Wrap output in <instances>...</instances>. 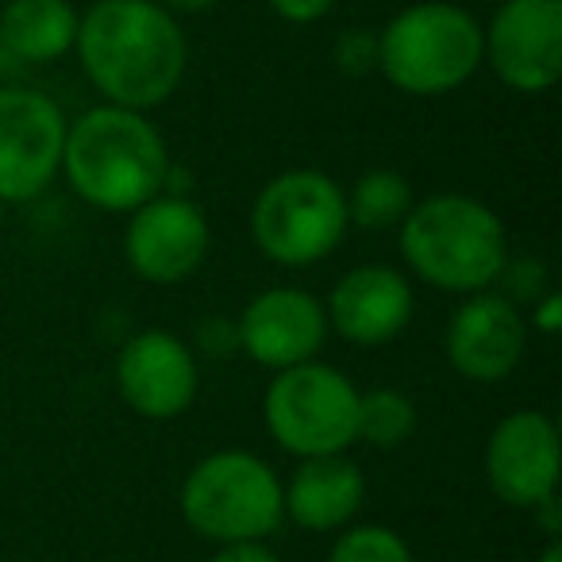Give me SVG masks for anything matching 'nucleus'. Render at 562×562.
<instances>
[{
  "label": "nucleus",
  "mask_w": 562,
  "mask_h": 562,
  "mask_svg": "<svg viewBox=\"0 0 562 562\" xmlns=\"http://www.w3.org/2000/svg\"><path fill=\"white\" fill-rule=\"evenodd\" d=\"M70 189L101 212H135L170 186V150L147 112L97 104L66 124L63 166Z\"/></svg>",
  "instance_id": "obj_2"
},
{
  "label": "nucleus",
  "mask_w": 562,
  "mask_h": 562,
  "mask_svg": "<svg viewBox=\"0 0 562 562\" xmlns=\"http://www.w3.org/2000/svg\"><path fill=\"white\" fill-rule=\"evenodd\" d=\"M347 224V193L321 170L278 173L250 209L255 247L290 270L324 262L344 243Z\"/></svg>",
  "instance_id": "obj_6"
},
{
  "label": "nucleus",
  "mask_w": 562,
  "mask_h": 562,
  "mask_svg": "<svg viewBox=\"0 0 562 562\" xmlns=\"http://www.w3.org/2000/svg\"><path fill=\"white\" fill-rule=\"evenodd\" d=\"M186 524L212 543H243L278 531L281 477L250 451H216L186 474L178 493Z\"/></svg>",
  "instance_id": "obj_5"
},
{
  "label": "nucleus",
  "mask_w": 562,
  "mask_h": 562,
  "mask_svg": "<svg viewBox=\"0 0 562 562\" xmlns=\"http://www.w3.org/2000/svg\"><path fill=\"white\" fill-rule=\"evenodd\" d=\"M331 58H336L339 74H347V78H367V74L378 70V32H367V27L344 32L336 40Z\"/></svg>",
  "instance_id": "obj_21"
},
{
  "label": "nucleus",
  "mask_w": 562,
  "mask_h": 562,
  "mask_svg": "<svg viewBox=\"0 0 562 562\" xmlns=\"http://www.w3.org/2000/svg\"><path fill=\"white\" fill-rule=\"evenodd\" d=\"M266 428L281 451L297 459H321V454H344L355 439V413H359V390L328 362H301V367L278 370L266 385Z\"/></svg>",
  "instance_id": "obj_7"
},
{
  "label": "nucleus",
  "mask_w": 562,
  "mask_h": 562,
  "mask_svg": "<svg viewBox=\"0 0 562 562\" xmlns=\"http://www.w3.org/2000/svg\"><path fill=\"white\" fill-rule=\"evenodd\" d=\"M116 390L143 420H173L196 401L201 374L189 344H181L173 331L150 328L120 347Z\"/></svg>",
  "instance_id": "obj_11"
},
{
  "label": "nucleus",
  "mask_w": 562,
  "mask_h": 562,
  "mask_svg": "<svg viewBox=\"0 0 562 562\" xmlns=\"http://www.w3.org/2000/svg\"><path fill=\"white\" fill-rule=\"evenodd\" d=\"M524 344H528V324L520 308L490 290L470 293L447 324V362L454 374L477 385L505 382L520 367Z\"/></svg>",
  "instance_id": "obj_14"
},
{
  "label": "nucleus",
  "mask_w": 562,
  "mask_h": 562,
  "mask_svg": "<svg viewBox=\"0 0 562 562\" xmlns=\"http://www.w3.org/2000/svg\"><path fill=\"white\" fill-rule=\"evenodd\" d=\"M482 63L513 93H547L562 78V0H505L482 27Z\"/></svg>",
  "instance_id": "obj_9"
},
{
  "label": "nucleus",
  "mask_w": 562,
  "mask_h": 562,
  "mask_svg": "<svg viewBox=\"0 0 562 562\" xmlns=\"http://www.w3.org/2000/svg\"><path fill=\"white\" fill-rule=\"evenodd\" d=\"M155 4H162L166 12H209L220 0H155Z\"/></svg>",
  "instance_id": "obj_26"
},
{
  "label": "nucleus",
  "mask_w": 562,
  "mask_h": 562,
  "mask_svg": "<svg viewBox=\"0 0 562 562\" xmlns=\"http://www.w3.org/2000/svg\"><path fill=\"white\" fill-rule=\"evenodd\" d=\"M235 328H239V351L266 370H290L313 362L331 331L324 301L308 290H293V285L258 293L243 308Z\"/></svg>",
  "instance_id": "obj_13"
},
{
  "label": "nucleus",
  "mask_w": 562,
  "mask_h": 562,
  "mask_svg": "<svg viewBox=\"0 0 562 562\" xmlns=\"http://www.w3.org/2000/svg\"><path fill=\"white\" fill-rule=\"evenodd\" d=\"M559 428L547 413L520 408L493 428L485 443V482L508 508H531L559 493Z\"/></svg>",
  "instance_id": "obj_10"
},
{
  "label": "nucleus",
  "mask_w": 562,
  "mask_h": 562,
  "mask_svg": "<svg viewBox=\"0 0 562 562\" xmlns=\"http://www.w3.org/2000/svg\"><path fill=\"white\" fill-rule=\"evenodd\" d=\"M74 50L104 104L132 112L170 101L189 66L186 32L155 0H93Z\"/></svg>",
  "instance_id": "obj_1"
},
{
  "label": "nucleus",
  "mask_w": 562,
  "mask_h": 562,
  "mask_svg": "<svg viewBox=\"0 0 562 562\" xmlns=\"http://www.w3.org/2000/svg\"><path fill=\"white\" fill-rule=\"evenodd\" d=\"M413 209V186L397 170H367L347 196V220L367 232L397 227Z\"/></svg>",
  "instance_id": "obj_18"
},
{
  "label": "nucleus",
  "mask_w": 562,
  "mask_h": 562,
  "mask_svg": "<svg viewBox=\"0 0 562 562\" xmlns=\"http://www.w3.org/2000/svg\"><path fill=\"white\" fill-rule=\"evenodd\" d=\"M270 9L285 24H316L336 9V0H270Z\"/></svg>",
  "instance_id": "obj_22"
},
{
  "label": "nucleus",
  "mask_w": 562,
  "mask_h": 562,
  "mask_svg": "<svg viewBox=\"0 0 562 562\" xmlns=\"http://www.w3.org/2000/svg\"><path fill=\"white\" fill-rule=\"evenodd\" d=\"M539 562H562V543H559V539H551V543L543 547V554H539Z\"/></svg>",
  "instance_id": "obj_27"
},
{
  "label": "nucleus",
  "mask_w": 562,
  "mask_h": 562,
  "mask_svg": "<svg viewBox=\"0 0 562 562\" xmlns=\"http://www.w3.org/2000/svg\"><path fill=\"white\" fill-rule=\"evenodd\" d=\"M401 255L431 290L482 293L505 273L508 243L497 212L467 193H436L401 220Z\"/></svg>",
  "instance_id": "obj_3"
},
{
  "label": "nucleus",
  "mask_w": 562,
  "mask_h": 562,
  "mask_svg": "<svg viewBox=\"0 0 562 562\" xmlns=\"http://www.w3.org/2000/svg\"><path fill=\"white\" fill-rule=\"evenodd\" d=\"M413 285L393 266H355L336 281L328 305V328L355 347H382L413 321Z\"/></svg>",
  "instance_id": "obj_15"
},
{
  "label": "nucleus",
  "mask_w": 562,
  "mask_h": 562,
  "mask_svg": "<svg viewBox=\"0 0 562 562\" xmlns=\"http://www.w3.org/2000/svg\"><path fill=\"white\" fill-rule=\"evenodd\" d=\"M78 40V12L70 0H9L0 9V47L27 66L58 63Z\"/></svg>",
  "instance_id": "obj_17"
},
{
  "label": "nucleus",
  "mask_w": 562,
  "mask_h": 562,
  "mask_svg": "<svg viewBox=\"0 0 562 562\" xmlns=\"http://www.w3.org/2000/svg\"><path fill=\"white\" fill-rule=\"evenodd\" d=\"M413 431H416V405H413L408 393H401V390L359 393L355 439L378 447V451H393V447L408 443Z\"/></svg>",
  "instance_id": "obj_19"
},
{
  "label": "nucleus",
  "mask_w": 562,
  "mask_h": 562,
  "mask_svg": "<svg viewBox=\"0 0 562 562\" xmlns=\"http://www.w3.org/2000/svg\"><path fill=\"white\" fill-rule=\"evenodd\" d=\"M196 339L209 355H232L239 351V328L235 324H224V321H204L196 328Z\"/></svg>",
  "instance_id": "obj_23"
},
{
  "label": "nucleus",
  "mask_w": 562,
  "mask_h": 562,
  "mask_svg": "<svg viewBox=\"0 0 562 562\" xmlns=\"http://www.w3.org/2000/svg\"><path fill=\"white\" fill-rule=\"evenodd\" d=\"M531 328L543 331V336H554V331L562 328V297L559 293H543V297H536V305H531Z\"/></svg>",
  "instance_id": "obj_25"
},
{
  "label": "nucleus",
  "mask_w": 562,
  "mask_h": 562,
  "mask_svg": "<svg viewBox=\"0 0 562 562\" xmlns=\"http://www.w3.org/2000/svg\"><path fill=\"white\" fill-rule=\"evenodd\" d=\"M482 66V24L459 4L420 0L378 32V70L408 97H443Z\"/></svg>",
  "instance_id": "obj_4"
},
{
  "label": "nucleus",
  "mask_w": 562,
  "mask_h": 562,
  "mask_svg": "<svg viewBox=\"0 0 562 562\" xmlns=\"http://www.w3.org/2000/svg\"><path fill=\"white\" fill-rule=\"evenodd\" d=\"M0 209H4V204H0Z\"/></svg>",
  "instance_id": "obj_28"
},
{
  "label": "nucleus",
  "mask_w": 562,
  "mask_h": 562,
  "mask_svg": "<svg viewBox=\"0 0 562 562\" xmlns=\"http://www.w3.org/2000/svg\"><path fill=\"white\" fill-rule=\"evenodd\" d=\"M367 497V477L347 454L301 459V467L281 485V505L297 528L339 531L355 520Z\"/></svg>",
  "instance_id": "obj_16"
},
{
  "label": "nucleus",
  "mask_w": 562,
  "mask_h": 562,
  "mask_svg": "<svg viewBox=\"0 0 562 562\" xmlns=\"http://www.w3.org/2000/svg\"><path fill=\"white\" fill-rule=\"evenodd\" d=\"M66 116L35 89L0 86V204L35 201L63 166Z\"/></svg>",
  "instance_id": "obj_8"
},
{
  "label": "nucleus",
  "mask_w": 562,
  "mask_h": 562,
  "mask_svg": "<svg viewBox=\"0 0 562 562\" xmlns=\"http://www.w3.org/2000/svg\"><path fill=\"white\" fill-rule=\"evenodd\" d=\"M209 220L186 196H155L132 212L124 232L127 266L150 285H178L209 255Z\"/></svg>",
  "instance_id": "obj_12"
},
{
  "label": "nucleus",
  "mask_w": 562,
  "mask_h": 562,
  "mask_svg": "<svg viewBox=\"0 0 562 562\" xmlns=\"http://www.w3.org/2000/svg\"><path fill=\"white\" fill-rule=\"evenodd\" d=\"M328 562H413V551L393 528L362 524V528H347L336 539Z\"/></svg>",
  "instance_id": "obj_20"
},
{
  "label": "nucleus",
  "mask_w": 562,
  "mask_h": 562,
  "mask_svg": "<svg viewBox=\"0 0 562 562\" xmlns=\"http://www.w3.org/2000/svg\"><path fill=\"white\" fill-rule=\"evenodd\" d=\"M209 562H281L262 539H243V543H220Z\"/></svg>",
  "instance_id": "obj_24"
}]
</instances>
